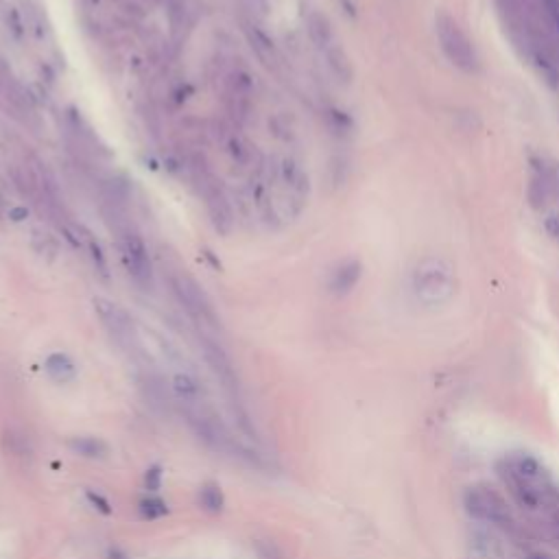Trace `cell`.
<instances>
[{
	"label": "cell",
	"instance_id": "obj_18",
	"mask_svg": "<svg viewBox=\"0 0 559 559\" xmlns=\"http://www.w3.org/2000/svg\"><path fill=\"white\" fill-rule=\"evenodd\" d=\"M81 232V247H85V251L92 258V264L97 269V274L103 278V280H110V269H107V258L103 254V247L101 243L97 241V236L92 232H87L85 227H79Z\"/></svg>",
	"mask_w": 559,
	"mask_h": 559
},
{
	"label": "cell",
	"instance_id": "obj_11",
	"mask_svg": "<svg viewBox=\"0 0 559 559\" xmlns=\"http://www.w3.org/2000/svg\"><path fill=\"white\" fill-rule=\"evenodd\" d=\"M557 188V179L555 175L544 167V162H533L531 167V177H529V186H527V197L529 204L535 210L546 208V204L551 201V197Z\"/></svg>",
	"mask_w": 559,
	"mask_h": 559
},
{
	"label": "cell",
	"instance_id": "obj_5",
	"mask_svg": "<svg viewBox=\"0 0 559 559\" xmlns=\"http://www.w3.org/2000/svg\"><path fill=\"white\" fill-rule=\"evenodd\" d=\"M94 311H97V317L101 321L103 330L114 341L116 348H120L122 352H127L134 358H140L144 354L140 330L136 326L134 317L129 315V311H125L120 304L110 302L105 297H94Z\"/></svg>",
	"mask_w": 559,
	"mask_h": 559
},
{
	"label": "cell",
	"instance_id": "obj_15",
	"mask_svg": "<svg viewBox=\"0 0 559 559\" xmlns=\"http://www.w3.org/2000/svg\"><path fill=\"white\" fill-rule=\"evenodd\" d=\"M225 149L234 162V167H239L241 171H249L251 167H256L254 164V144H251L243 134L239 132H232L225 140Z\"/></svg>",
	"mask_w": 559,
	"mask_h": 559
},
{
	"label": "cell",
	"instance_id": "obj_7",
	"mask_svg": "<svg viewBox=\"0 0 559 559\" xmlns=\"http://www.w3.org/2000/svg\"><path fill=\"white\" fill-rule=\"evenodd\" d=\"M271 179L280 188V201L284 204L286 212L291 216H297L302 208L306 206L311 192V179L309 173L302 167V162L293 155H284L278 164L274 167Z\"/></svg>",
	"mask_w": 559,
	"mask_h": 559
},
{
	"label": "cell",
	"instance_id": "obj_23",
	"mask_svg": "<svg viewBox=\"0 0 559 559\" xmlns=\"http://www.w3.org/2000/svg\"><path fill=\"white\" fill-rule=\"evenodd\" d=\"M144 485L151 494H155L162 488V467L160 465H151L147 474H144Z\"/></svg>",
	"mask_w": 559,
	"mask_h": 559
},
{
	"label": "cell",
	"instance_id": "obj_6",
	"mask_svg": "<svg viewBox=\"0 0 559 559\" xmlns=\"http://www.w3.org/2000/svg\"><path fill=\"white\" fill-rule=\"evenodd\" d=\"M190 169L194 175V184L199 188V194L204 197V206L210 216L212 227L219 234H223V236H227L234 227V210L227 199L225 188L221 186L219 179H216V175L208 169V164L199 162V157L192 162Z\"/></svg>",
	"mask_w": 559,
	"mask_h": 559
},
{
	"label": "cell",
	"instance_id": "obj_13",
	"mask_svg": "<svg viewBox=\"0 0 559 559\" xmlns=\"http://www.w3.org/2000/svg\"><path fill=\"white\" fill-rule=\"evenodd\" d=\"M306 31H309V38L317 50H326L332 44H337V35L332 29V22L328 20L326 13L321 11H311L306 15Z\"/></svg>",
	"mask_w": 559,
	"mask_h": 559
},
{
	"label": "cell",
	"instance_id": "obj_1",
	"mask_svg": "<svg viewBox=\"0 0 559 559\" xmlns=\"http://www.w3.org/2000/svg\"><path fill=\"white\" fill-rule=\"evenodd\" d=\"M103 216L107 227L112 229L116 236L118 249H120V258L122 264L127 269V274L132 276L134 284L140 291H153V262L149 256V249L144 245V239L140 236V232L136 229L134 221L129 219L127 208L107 204L103 206Z\"/></svg>",
	"mask_w": 559,
	"mask_h": 559
},
{
	"label": "cell",
	"instance_id": "obj_25",
	"mask_svg": "<svg viewBox=\"0 0 559 559\" xmlns=\"http://www.w3.org/2000/svg\"><path fill=\"white\" fill-rule=\"evenodd\" d=\"M87 498H90V502L92 504H99V511H103V514H110L112 509H110V502H107L103 496H99V494H94V492H87Z\"/></svg>",
	"mask_w": 559,
	"mask_h": 559
},
{
	"label": "cell",
	"instance_id": "obj_8",
	"mask_svg": "<svg viewBox=\"0 0 559 559\" xmlns=\"http://www.w3.org/2000/svg\"><path fill=\"white\" fill-rule=\"evenodd\" d=\"M463 504H465V511L470 514L474 520L488 522V525L507 529V531L516 529V522L507 509V504H504L502 498L498 494H494L492 490L470 488L463 496Z\"/></svg>",
	"mask_w": 559,
	"mask_h": 559
},
{
	"label": "cell",
	"instance_id": "obj_22",
	"mask_svg": "<svg viewBox=\"0 0 559 559\" xmlns=\"http://www.w3.org/2000/svg\"><path fill=\"white\" fill-rule=\"evenodd\" d=\"M5 22H7V27L11 29V33H13V38H17L20 40L22 35H24V20H22V15L17 13L13 7H9V11H5Z\"/></svg>",
	"mask_w": 559,
	"mask_h": 559
},
{
	"label": "cell",
	"instance_id": "obj_10",
	"mask_svg": "<svg viewBox=\"0 0 559 559\" xmlns=\"http://www.w3.org/2000/svg\"><path fill=\"white\" fill-rule=\"evenodd\" d=\"M243 33H245V38H247L251 50L256 52L258 62H260L267 70H278V66H280V55H278V48H276L274 40L267 35V31H264L262 27H258L256 22L243 20Z\"/></svg>",
	"mask_w": 559,
	"mask_h": 559
},
{
	"label": "cell",
	"instance_id": "obj_9",
	"mask_svg": "<svg viewBox=\"0 0 559 559\" xmlns=\"http://www.w3.org/2000/svg\"><path fill=\"white\" fill-rule=\"evenodd\" d=\"M225 107L236 125L249 118L254 107V81L245 68H234L225 75Z\"/></svg>",
	"mask_w": 559,
	"mask_h": 559
},
{
	"label": "cell",
	"instance_id": "obj_27",
	"mask_svg": "<svg viewBox=\"0 0 559 559\" xmlns=\"http://www.w3.org/2000/svg\"><path fill=\"white\" fill-rule=\"evenodd\" d=\"M0 3H3V0H0Z\"/></svg>",
	"mask_w": 559,
	"mask_h": 559
},
{
	"label": "cell",
	"instance_id": "obj_24",
	"mask_svg": "<svg viewBox=\"0 0 559 559\" xmlns=\"http://www.w3.org/2000/svg\"><path fill=\"white\" fill-rule=\"evenodd\" d=\"M544 227L549 232V236L559 243V210L557 212H551L546 216V219H544Z\"/></svg>",
	"mask_w": 559,
	"mask_h": 559
},
{
	"label": "cell",
	"instance_id": "obj_21",
	"mask_svg": "<svg viewBox=\"0 0 559 559\" xmlns=\"http://www.w3.org/2000/svg\"><path fill=\"white\" fill-rule=\"evenodd\" d=\"M169 511H171L169 504L157 496H147V498H142L138 504V514L142 520H160V518L169 516Z\"/></svg>",
	"mask_w": 559,
	"mask_h": 559
},
{
	"label": "cell",
	"instance_id": "obj_2",
	"mask_svg": "<svg viewBox=\"0 0 559 559\" xmlns=\"http://www.w3.org/2000/svg\"><path fill=\"white\" fill-rule=\"evenodd\" d=\"M411 286L422 304L441 306L457 293L455 267L441 256H426L413 269Z\"/></svg>",
	"mask_w": 559,
	"mask_h": 559
},
{
	"label": "cell",
	"instance_id": "obj_12",
	"mask_svg": "<svg viewBox=\"0 0 559 559\" xmlns=\"http://www.w3.org/2000/svg\"><path fill=\"white\" fill-rule=\"evenodd\" d=\"M360 276H363V264H360L356 258H348L332 269L328 288L334 295H348L350 291H354V286L358 284Z\"/></svg>",
	"mask_w": 559,
	"mask_h": 559
},
{
	"label": "cell",
	"instance_id": "obj_14",
	"mask_svg": "<svg viewBox=\"0 0 559 559\" xmlns=\"http://www.w3.org/2000/svg\"><path fill=\"white\" fill-rule=\"evenodd\" d=\"M323 59H326V66L330 70V75L339 81V83H352L354 79V66H352V59L346 52V48L341 46L339 42L332 44L330 48H326L321 52Z\"/></svg>",
	"mask_w": 559,
	"mask_h": 559
},
{
	"label": "cell",
	"instance_id": "obj_3",
	"mask_svg": "<svg viewBox=\"0 0 559 559\" xmlns=\"http://www.w3.org/2000/svg\"><path fill=\"white\" fill-rule=\"evenodd\" d=\"M169 284H171V291H173L175 299L184 306L188 317L199 326L201 334L210 337L212 332L221 328V321H219V317H216V311H214L210 297L206 295V291L194 278H190L184 271H173L169 276Z\"/></svg>",
	"mask_w": 559,
	"mask_h": 559
},
{
	"label": "cell",
	"instance_id": "obj_20",
	"mask_svg": "<svg viewBox=\"0 0 559 559\" xmlns=\"http://www.w3.org/2000/svg\"><path fill=\"white\" fill-rule=\"evenodd\" d=\"M199 507L208 514H221L225 507V496L223 490L216 483H206L199 488Z\"/></svg>",
	"mask_w": 559,
	"mask_h": 559
},
{
	"label": "cell",
	"instance_id": "obj_4",
	"mask_svg": "<svg viewBox=\"0 0 559 559\" xmlns=\"http://www.w3.org/2000/svg\"><path fill=\"white\" fill-rule=\"evenodd\" d=\"M435 33H437L439 46L444 50V55L448 57V62L455 68H459L461 72H465V75H476L481 70L479 52L455 17L446 11H439L435 15Z\"/></svg>",
	"mask_w": 559,
	"mask_h": 559
},
{
	"label": "cell",
	"instance_id": "obj_19",
	"mask_svg": "<svg viewBox=\"0 0 559 559\" xmlns=\"http://www.w3.org/2000/svg\"><path fill=\"white\" fill-rule=\"evenodd\" d=\"M533 5L542 13L544 33L559 44V0H533Z\"/></svg>",
	"mask_w": 559,
	"mask_h": 559
},
{
	"label": "cell",
	"instance_id": "obj_16",
	"mask_svg": "<svg viewBox=\"0 0 559 559\" xmlns=\"http://www.w3.org/2000/svg\"><path fill=\"white\" fill-rule=\"evenodd\" d=\"M44 369L48 374V378L52 383L57 385H66V383H72L77 378V365L75 360H72L68 354L64 352H52L46 363H44Z\"/></svg>",
	"mask_w": 559,
	"mask_h": 559
},
{
	"label": "cell",
	"instance_id": "obj_17",
	"mask_svg": "<svg viewBox=\"0 0 559 559\" xmlns=\"http://www.w3.org/2000/svg\"><path fill=\"white\" fill-rule=\"evenodd\" d=\"M68 448L72 455L83 457V459H103L107 455V450H110L101 437H90V435L70 437Z\"/></svg>",
	"mask_w": 559,
	"mask_h": 559
},
{
	"label": "cell",
	"instance_id": "obj_26",
	"mask_svg": "<svg viewBox=\"0 0 559 559\" xmlns=\"http://www.w3.org/2000/svg\"><path fill=\"white\" fill-rule=\"evenodd\" d=\"M251 7L258 9L260 13H267L269 11V0H251Z\"/></svg>",
	"mask_w": 559,
	"mask_h": 559
}]
</instances>
